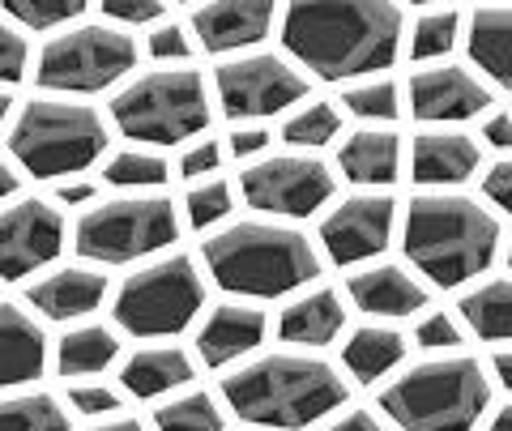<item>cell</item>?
Returning <instances> with one entry per match:
<instances>
[{
	"instance_id": "obj_30",
	"label": "cell",
	"mask_w": 512,
	"mask_h": 431,
	"mask_svg": "<svg viewBox=\"0 0 512 431\" xmlns=\"http://www.w3.org/2000/svg\"><path fill=\"white\" fill-rule=\"evenodd\" d=\"M338 129H342L338 107H333V103H308V107L295 111V116L282 124V141L316 150V146H329V141L338 137Z\"/></svg>"
},
{
	"instance_id": "obj_3",
	"label": "cell",
	"mask_w": 512,
	"mask_h": 431,
	"mask_svg": "<svg viewBox=\"0 0 512 431\" xmlns=\"http://www.w3.org/2000/svg\"><path fill=\"white\" fill-rule=\"evenodd\" d=\"M500 222L457 193H423L406 210V257L436 286H461L495 261Z\"/></svg>"
},
{
	"instance_id": "obj_13",
	"label": "cell",
	"mask_w": 512,
	"mask_h": 431,
	"mask_svg": "<svg viewBox=\"0 0 512 431\" xmlns=\"http://www.w3.org/2000/svg\"><path fill=\"white\" fill-rule=\"evenodd\" d=\"M60 248H64V218L56 214V205L30 197L18 201L13 210H0V278L18 282L35 274L39 265L56 261Z\"/></svg>"
},
{
	"instance_id": "obj_50",
	"label": "cell",
	"mask_w": 512,
	"mask_h": 431,
	"mask_svg": "<svg viewBox=\"0 0 512 431\" xmlns=\"http://www.w3.org/2000/svg\"><path fill=\"white\" fill-rule=\"evenodd\" d=\"M94 431H146L141 423H133V419H116V423H103V427H94Z\"/></svg>"
},
{
	"instance_id": "obj_20",
	"label": "cell",
	"mask_w": 512,
	"mask_h": 431,
	"mask_svg": "<svg viewBox=\"0 0 512 431\" xmlns=\"http://www.w3.org/2000/svg\"><path fill=\"white\" fill-rule=\"evenodd\" d=\"M107 295V278L94 274V269H60V274L43 278L30 286V303L47 316V321H77V316H90Z\"/></svg>"
},
{
	"instance_id": "obj_34",
	"label": "cell",
	"mask_w": 512,
	"mask_h": 431,
	"mask_svg": "<svg viewBox=\"0 0 512 431\" xmlns=\"http://www.w3.org/2000/svg\"><path fill=\"white\" fill-rule=\"evenodd\" d=\"M457 26H461V18H457L453 9L423 13L419 26H414V43H410L414 60H431V56L453 52V43H457Z\"/></svg>"
},
{
	"instance_id": "obj_5",
	"label": "cell",
	"mask_w": 512,
	"mask_h": 431,
	"mask_svg": "<svg viewBox=\"0 0 512 431\" xmlns=\"http://www.w3.org/2000/svg\"><path fill=\"white\" fill-rule=\"evenodd\" d=\"M491 402L478 359H436L410 367L380 393V410L402 431H470Z\"/></svg>"
},
{
	"instance_id": "obj_38",
	"label": "cell",
	"mask_w": 512,
	"mask_h": 431,
	"mask_svg": "<svg viewBox=\"0 0 512 431\" xmlns=\"http://www.w3.org/2000/svg\"><path fill=\"white\" fill-rule=\"evenodd\" d=\"M103 13L124 26H146L163 18V5L158 0H103Z\"/></svg>"
},
{
	"instance_id": "obj_53",
	"label": "cell",
	"mask_w": 512,
	"mask_h": 431,
	"mask_svg": "<svg viewBox=\"0 0 512 431\" xmlns=\"http://www.w3.org/2000/svg\"><path fill=\"white\" fill-rule=\"evenodd\" d=\"M508 265H512V252H508Z\"/></svg>"
},
{
	"instance_id": "obj_52",
	"label": "cell",
	"mask_w": 512,
	"mask_h": 431,
	"mask_svg": "<svg viewBox=\"0 0 512 431\" xmlns=\"http://www.w3.org/2000/svg\"><path fill=\"white\" fill-rule=\"evenodd\" d=\"M5 116H9V94L0 90V124H5Z\"/></svg>"
},
{
	"instance_id": "obj_24",
	"label": "cell",
	"mask_w": 512,
	"mask_h": 431,
	"mask_svg": "<svg viewBox=\"0 0 512 431\" xmlns=\"http://www.w3.org/2000/svg\"><path fill=\"white\" fill-rule=\"evenodd\" d=\"M192 376H197V372H192V359L184 355V350L158 346V350H137V355L124 363L120 380H124V389L133 397H158L167 389L188 385Z\"/></svg>"
},
{
	"instance_id": "obj_37",
	"label": "cell",
	"mask_w": 512,
	"mask_h": 431,
	"mask_svg": "<svg viewBox=\"0 0 512 431\" xmlns=\"http://www.w3.org/2000/svg\"><path fill=\"white\" fill-rule=\"evenodd\" d=\"M26 60H30V47H26V35L18 26L0 22V82H22L26 73Z\"/></svg>"
},
{
	"instance_id": "obj_21",
	"label": "cell",
	"mask_w": 512,
	"mask_h": 431,
	"mask_svg": "<svg viewBox=\"0 0 512 431\" xmlns=\"http://www.w3.org/2000/svg\"><path fill=\"white\" fill-rule=\"evenodd\" d=\"M350 299L372 316H410L427 308V291L402 265H376L350 278Z\"/></svg>"
},
{
	"instance_id": "obj_39",
	"label": "cell",
	"mask_w": 512,
	"mask_h": 431,
	"mask_svg": "<svg viewBox=\"0 0 512 431\" xmlns=\"http://www.w3.org/2000/svg\"><path fill=\"white\" fill-rule=\"evenodd\" d=\"M150 56L154 60H188L192 56V47L184 39V26H158L154 35H150Z\"/></svg>"
},
{
	"instance_id": "obj_45",
	"label": "cell",
	"mask_w": 512,
	"mask_h": 431,
	"mask_svg": "<svg viewBox=\"0 0 512 431\" xmlns=\"http://www.w3.org/2000/svg\"><path fill=\"white\" fill-rule=\"evenodd\" d=\"M483 137L491 141V146L512 150V111H500V116H491V120L483 124Z\"/></svg>"
},
{
	"instance_id": "obj_2",
	"label": "cell",
	"mask_w": 512,
	"mask_h": 431,
	"mask_svg": "<svg viewBox=\"0 0 512 431\" xmlns=\"http://www.w3.org/2000/svg\"><path fill=\"white\" fill-rule=\"evenodd\" d=\"M231 410L261 427H308L346 402V385L325 359L265 355L222 380Z\"/></svg>"
},
{
	"instance_id": "obj_18",
	"label": "cell",
	"mask_w": 512,
	"mask_h": 431,
	"mask_svg": "<svg viewBox=\"0 0 512 431\" xmlns=\"http://www.w3.org/2000/svg\"><path fill=\"white\" fill-rule=\"evenodd\" d=\"M47 359V338L35 325V316H26L13 303H0V389H18L26 380L43 372Z\"/></svg>"
},
{
	"instance_id": "obj_22",
	"label": "cell",
	"mask_w": 512,
	"mask_h": 431,
	"mask_svg": "<svg viewBox=\"0 0 512 431\" xmlns=\"http://www.w3.org/2000/svg\"><path fill=\"white\" fill-rule=\"evenodd\" d=\"M338 163L350 184H393L402 167V141L389 129H363L342 146Z\"/></svg>"
},
{
	"instance_id": "obj_41",
	"label": "cell",
	"mask_w": 512,
	"mask_h": 431,
	"mask_svg": "<svg viewBox=\"0 0 512 431\" xmlns=\"http://www.w3.org/2000/svg\"><path fill=\"white\" fill-rule=\"evenodd\" d=\"M218 163H222V150L214 146V141H201V146H192V150L180 158V175L197 180V175H205V171H218Z\"/></svg>"
},
{
	"instance_id": "obj_48",
	"label": "cell",
	"mask_w": 512,
	"mask_h": 431,
	"mask_svg": "<svg viewBox=\"0 0 512 431\" xmlns=\"http://www.w3.org/2000/svg\"><path fill=\"white\" fill-rule=\"evenodd\" d=\"M9 193H18V171H13L5 158H0V201H5Z\"/></svg>"
},
{
	"instance_id": "obj_8",
	"label": "cell",
	"mask_w": 512,
	"mask_h": 431,
	"mask_svg": "<svg viewBox=\"0 0 512 431\" xmlns=\"http://www.w3.org/2000/svg\"><path fill=\"white\" fill-rule=\"evenodd\" d=\"M205 303V286L192 257H167L133 274L116 295V321L133 338H171L192 325Z\"/></svg>"
},
{
	"instance_id": "obj_17",
	"label": "cell",
	"mask_w": 512,
	"mask_h": 431,
	"mask_svg": "<svg viewBox=\"0 0 512 431\" xmlns=\"http://www.w3.org/2000/svg\"><path fill=\"white\" fill-rule=\"evenodd\" d=\"M483 163L478 146L466 133H419L410 150V167L419 184H466Z\"/></svg>"
},
{
	"instance_id": "obj_44",
	"label": "cell",
	"mask_w": 512,
	"mask_h": 431,
	"mask_svg": "<svg viewBox=\"0 0 512 431\" xmlns=\"http://www.w3.org/2000/svg\"><path fill=\"white\" fill-rule=\"evenodd\" d=\"M265 146H269V133H265V129H239V133L231 137V154H235V158L261 154Z\"/></svg>"
},
{
	"instance_id": "obj_4",
	"label": "cell",
	"mask_w": 512,
	"mask_h": 431,
	"mask_svg": "<svg viewBox=\"0 0 512 431\" xmlns=\"http://www.w3.org/2000/svg\"><path fill=\"white\" fill-rule=\"evenodd\" d=\"M205 261L222 291L278 299L299 291L320 274L308 235L278 222H235V227L205 239Z\"/></svg>"
},
{
	"instance_id": "obj_14",
	"label": "cell",
	"mask_w": 512,
	"mask_h": 431,
	"mask_svg": "<svg viewBox=\"0 0 512 431\" xmlns=\"http://www.w3.org/2000/svg\"><path fill=\"white\" fill-rule=\"evenodd\" d=\"M393 197L384 193H359L342 201L325 222H320V244L338 265H355L367 261L376 252L389 248L393 239Z\"/></svg>"
},
{
	"instance_id": "obj_16",
	"label": "cell",
	"mask_w": 512,
	"mask_h": 431,
	"mask_svg": "<svg viewBox=\"0 0 512 431\" xmlns=\"http://www.w3.org/2000/svg\"><path fill=\"white\" fill-rule=\"evenodd\" d=\"M274 26V5L269 0H218L192 13V30L205 52H235L252 47L269 35Z\"/></svg>"
},
{
	"instance_id": "obj_9",
	"label": "cell",
	"mask_w": 512,
	"mask_h": 431,
	"mask_svg": "<svg viewBox=\"0 0 512 431\" xmlns=\"http://www.w3.org/2000/svg\"><path fill=\"white\" fill-rule=\"evenodd\" d=\"M175 235H180V222H175V205L167 197H124V201L94 205L77 222L73 244L86 261L124 265L167 248Z\"/></svg>"
},
{
	"instance_id": "obj_46",
	"label": "cell",
	"mask_w": 512,
	"mask_h": 431,
	"mask_svg": "<svg viewBox=\"0 0 512 431\" xmlns=\"http://www.w3.org/2000/svg\"><path fill=\"white\" fill-rule=\"evenodd\" d=\"M325 431H384L372 414H363V410H355V414H342L338 423H329Z\"/></svg>"
},
{
	"instance_id": "obj_32",
	"label": "cell",
	"mask_w": 512,
	"mask_h": 431,
	"mask_svg": "<svg viewBox=\"0 0 512 431\" xmlns=\"http://www.w3.org/2000/svg\"><path fill=\"white\" fill-rule=\"evenodd\" d=\"M5 13L26 30H56L64 22L82 18L86 5L82 0H5Z\"/></svg>"
},
{
	"instance_id": "obj_23",
	"label": "cell",
	"mask_w": 512,
	"mask_h": 431,
	"mask_svg": "<svg viewBox=\"0 0 512 431\" xmlns=\"http://www.w3.org/2000/svg\"><path fill=\"white\" fill-rule=\"evenodd\" d=\"M342 321H346L342 299L333 291H312L282 312L278 333H282V342H295V346H325L338 338Z\"/></svg>"
},
{
	"instance_id": "obj_15",
	"label": "cell",
	"mask_w": 512,
	"mask_h": 431,
	"mask_svg": "<svg viewBox=\"0 0 512 431\" xmlns=\"http://www.w3.org/2000/svg\"><path fill=\"white\" fill-rule=\"evenodd\" d=\"M491 103V90L466 69H423L410 82V111L419 120H470Z\"/></svg>"
},
{
	"instance_id": "obj_12",
	"label": "cell",
	"mask_w": 512,
	"mask_h": 431,
	"mask_svg": "<svg viewBox=\"0 0 512 431\" xmlns=\"http://www.w3.org/2000/svg\"><path fill=\"white\" fill-rule=\"evenodd\" d=\"M308 94V82L278 56H244L218 69V103L231 120L278 116Z\"/></svg>"
},
{
	"instance_id": "obj_40",
	"label": "cell",
	"mask_w": 512,
	"mask_h": 431,
	"mask_svg": "<svg viewBox=\"0 0 512 431\" xmlns=\"http://www.w3.org/2000/svg\"><path fill=\"white\" fill-rule=\"evenodd\" d=\"M419 346H427V350H440V346H457L461 342V333H457V325L448 321L444 312H436V316H427V321L419 325Z\"/></svg>"
},
{
	"instance_id": "obj_19",
	"label": "cell",
	"mask_w": 512,
	"mask_h": 431,
	"mask_svg": "<svg viewBox=\"0 0 512 431\" xmlns=\"http://www.w3.org/2000/svg\"><path fill=\"white\" fill-rule=\"evenodd\" d=\"M265 338V312L261 308H239V303H222L214 316L197 333V350L210 367H222L239 355L256 350Z\"/></svg>"
},
{
	"instance_id": "obj_51",
	"label": "cell",
	"mask_w": 512,
	"mask_h": 431,
	"mask_svg": "<svg viewBox=\"0 0 512 431\" xmlns=\"http://www.w3.org/2000/svg\"><path fill=\"white\" fill-rule=\"evenodd\" d=\"M487 431H512V406H504L500 414H495V423Z\"/></svg>"
},
{
	"instance_id": "obj_25",
	"label": "cell",
	"mask_w": 512,
	"mask_h": 431,
	"mask_svg": "<svg viewBox=\"0 0 512 431\" xmlns=\"http://www.w3.org/2000/svg\"><path fill=\"white\" fill-rule=\"evenodd\" d=\"M470 56L478 69L512 90V9H478L474 13L470 18Z\"/></svg>"
},
{
	"instance_id": "obj_6",
	"label": "cell",
	"mask_w": 512,
	"mask_h": 431,
	"mask_svg": "<svg viewBox=\"0 0 512 431\" xmlns=\"http://www.w3.org/2000/svg\"><path fill=\"white\" fill-rule=\"evenodd\" d=\"M107 146V129L99 111L82 103H56L35 99L22 107L18 124L9 133L13 158L39 180H56V175L86 171Z\"/></svg>"
},
{
	"instance_id": "obj_11",
	"label": "cell",
	"mask_w": 512,
	"mask_h": 431,
	"mask_svg": "<svg viewBox=\"0 0 512 431\" xmlns=\"http://www.w3.org/2000/svg\"><path fill=\"white\" fill-rule=\"evenodd\" d=\"M244 197L252 210L282 214V218H308L333 197V175L320 158L278 154L244 171Z\"/></svg>"
},
{
	"instance_id": "obj_29",
	"label": "cell",
	"mask_w": 512,
	"mask_h": 431,
	"mask_svg": "<svg viewBox=\"0 0 512 431\" xmlns=\"http://www.w3.org/2000/svg\"><path fill=\"white\" fill-rule=\"evenodd\" d=\"M0 431H69V414L52 393H22L0 402Z\"/></svg>"
},
{
	"instance_id": "obj_10",
	"label": "cell",
	"mask_w": 512,
	"mask_h": 431,
	"mask_svg": "<svg viewBox=\"0 0 512 431\" xmlns=\"http://www.w3.org/2000/svg\"><path fill=\"white\" fill-rule=\"evenodd\" d=\"M137 65V43L116 26H77L39 52V86L64 94H94L116 86Z\"/></svg>"
},
{
	"instance_id": "obj_47",
	"label": "cell",
	"mask_w": 512,
	"mask_h": 431,
	"mask_svg": "<svg viewBox=\"0 0 512 431\" xmlns=\"http://www.w3.org/2000/svg\"><path fill=\"white\" fill-rule=\"evenodd\" d=\"M64 205H77V201H90L94 197V184H60V193H56Z\"/></svg>"
},
{
	"instance_id": "obj_1",
	"label": "cell",
	"mask_w": 512,
	"mask_h": 431,
	"mask_svg": "<svg viewBox=\"0 0 512 431\" xmlns=\"http://www.w3.org/2000/svg\"><path fill=\"white\" fill-rule=\"evenodd\" d=\"M282 43L316 77L346 82L397 60L402 9L389 0H295L282 18Z\"/></svg>"
},
{
	"instance_id": "obj_35",
	"label": "cell",
	"mask_w": 512,
	"mask_h": 431,
	"mask_svg": "<svg viewBox=\"0 0 512 431\" xmlns=\"http://www.w3.org/2000/svg\"><path fill=\"white\" fill-rule=\"evenodd\" d=\"M227 214H231V184L227 180H205L188 193V222L197 231L214 227V222H222Z\"/></svg>"
},
{
	"instance_id": "obj_33",
	"label": "cell",
	"mask_w": 512,
	"mask_h": 431,
	"mask_svg": "<svg viewBox=\"0 0 512 431\" xmlns=\"http://www.w3.org/2000/svg\"><path fill=\"white\" fill-rule=\"evenodd\" d=\"M167 163L158 154H146V150H124L107 163V180L120 184V188H154L167 180Z\"/></svg>"
},
{
	"instance_id": "obj_42",
	"label": "cell",
	"mask_w": 512,
	"mask_h": 431,
	"mask_svg": "<svg viewBox=\"0 0 512 431\" xmlns=\"http://www.w3.org/2000/svg\"><path fill=\"white\" fill-rule=\"evenodd\" d=\"M69 402L82 414H111V410H120V397L111 389H99V385H94V389H73Z\"/></svg>"
},
{
	"instance_id": "obj_26",
	"label": "cell",
	"mask_w": 512,
	"mask_h": 431,
	"mask_svg": "<svg viewBox=\"0 0 512 431\" xmlns=\"http://www.w3.org/2000/svg\"><path fill=\"white\" fill-rule=\"evenodd\" d=\"M116 355H120L116 333L103 325H86V329H73L60 338L56 367H60V376H94V372H103L107 363H116Z\"/></svg>"
},
{
	"instance_id": "obj_43",
	"label": "cell",
	"mask_w": 512,
	"mask_h": 431,
	"mask_svg": "<svg viewBox=\"0 0 512 431\" xmlns=\"http://www.w3.org/2000/svg\"><path fill=\"white\" fill-rule=\"evenodd\" d=\"M483 188H487V197H491L495 205H504V210L512 214V158H504V163H495V167L487 171Z\"/></svg>"
},
{
	"instance_id": "obj_7",
	"label": "cell",
	"mask_w": 512,
	"mask_h": 431,
	"mask_svg": "<svg viewBox=\"0 0 512 431\" xmlns=\"http://www.w3.org/2000/svg\"><path fill=\"white\" fill-rule=\"evenodd\" d=\"M111 120L120 124L124 137L154 141V146H175L210 124V99L205 82L192 69H154L137 82H128L116 103Z\"/></svg>"
},
{
	"instance_id": "obj_27",
	"label": "cell",
	"mask_w": 512,
	"mask_h": 431,
	"mask_svg": "<svg viewBox=\"0 0 512 431\" xmlns=\"http://www.w3.org/2000/svg\"><path fill=\"white\" fill-rule=\"evenodd\" d=\"M402 355H406V338L393 329H355L346 342V367L363 385H372L389 367H397Z\"/></svg>"
},
{
	"instance_id": "obj_31",
	"label": "cell",
	"mask_w": 512,
	"mask_h": 431,
	"mask_svg": "<svg viewBox=\"0 0 512 431\" xmlns=\"http://www.w3.org/2000/svg\"><path fill=\"white\" fill-rule=\"evenodd\" d=\"M158 431H222V410L214 406V397L188 393L180 402H167L154 414Z\"/></svg>"
},
{
	"instance_id": "obj_28",
	"label": "cell",
	"mask_w": 512,
	"mask_h": 431,
	"mask_svg": "<svg viewBox=\"0 0 512 431\" xmlns=\"http://www.w3.org/2000/svg\"><path fill=\"white\" fill-rule=\"evenodd\" d=\"M461 316L478 338H512V282H487L461 299Z\"/></svg>"
},
{
	"instance_id": "obj_36",
	"label": "cell",
	"mask_w": 512,
	"mask_h": 431,
	"mask_svg": "<svg viewBox=\"0 0 512 431\" xmlns=\"http://www.w3.org/2000/svg\"><path fill=\"white\" fill-rule=\"evenodd\" d=\"M359 120H393L397 116V86L393 82H367L350 86L342 99Z\"/></svg>"
},
{
	"instance_id": "obj_49",
	"label": "cell",
	"mask_w": 512,
	"mask_h": 431,
	"mask_svg": "<svg viewBox=\"0 0 512 431\" xmlns=\"http://www.w3.org/2000/svg\"><path fill=\"white\" fill-rule=\"evenodd\" d=\"M495 372H500V380L512 389V350H504V355H495Z\"/></svg>"
}]
</instances>
